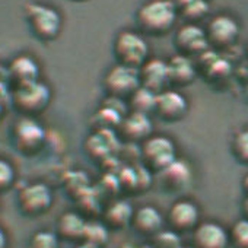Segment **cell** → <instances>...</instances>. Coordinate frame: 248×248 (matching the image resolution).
<instances>
[{"label": "cell", "mask_w": 248, "mask_h": 248, "mask_svg": "<svg viewBox=\"0 0 248 248\" xmlns=\"http://www.w3.org/2000/svg\"><path fill=\"white\" fill-rule=\"evenodd\" d=\"M183 16L188 21V24H196L203 19L209 12V5L206 0H187V2L178 9Z\"/></svg>", "instance_id": "obj_24"}, {"label": "cell", "mask_w": 248, "mask_h": 248, "mask_svg": "<svg viewBox=\"0 0 248 248\" xmlns=\"http://www.w3.org/2000/svg\"><path fill=\"white\" fill-rule=\"evenodd\" d=\"M73 2H85V0H73Z\"/></svg>", "instance_id": "obj_36"}, {"label": "cell", "mask_w": 248, "mask_h": 248, "mask_svg": "<svg viewBox=\"0 0 248 248\" xmlns=\"http://www.w3.org/2000/svg\"><path fill=\"white\" fill-rule=\"evenodd\" d=\"M75 248H101L98 245H93V244H89V242H85V241H80L75 245Z\"/></svg>", "instance_id": "obj_31"}, {"label": "cell", "mask_w": 248, "mask_h": 248, "mask_svg": "<svg viewBox=\"0 0 248 248\" xmlns=\"http://www.w3.org/2000/svg\"><path fill=\"white\" fill-rule=\"evenodd\" d=\"M135 209L127 200L112 202L102 213V223L112 231H120L132 223Z\"/></svg>", "instance_id": "obj_21"}, {"label": "cell", "mask_w": 248, "mask_h": 248, "mask_svg": "<svg viewBox=\"0 0 248 248\" xmlns=\"http://www.w3.org/2000/svg\"><path fill=\"white\" fill-rule=\"evenodd\" d=\"M167 64H168L170 88L172 89L187 88L197 78V69H196L194 60L190 57L177 54L170 62H167Z\"/></svg>", "instance_id": "obj_17"}, {"label": "cell", "mask_w": 248, "mask_h": 248, "mask_svg": "<svg viewBox=\"0 0 248 248\" xmlns=\"http://www.w3.org/2000/svg\"><path fill=\"white\" fill-rule=\"evenodd\" d=\"M139 79H140V86L154 93H159L168 89L170 80H168L167 62L161 59H149L139 69Z\"/></svg>", "instance_id": "obj_16"}, {"label": "cell", "mask_w": 248, "mask_h": 248, "mask_svg": "<svg viewBox=\"0 0 248 248\" xmlns=\"http://www.w3.org/2000/svg\"><path fill=\"white\" fill-rule=\"evenodd\" d=\"M158 175L161 177V184L164 190H167L168 193L184 191L193 181V171L190 165L178 158Z\"/></svg>", "instance_id": "obj_18"}, {"label": "cell", "mask_w": 248, "mask_h": 248, "mask_svg": "<svg viewBox=\"0 0 248 248\" xmlns=\"http://www.w3.org/2000/svg\"><path fill=\"white\" fill-rule=\"evenodd\" d=\"M178 12L170 0H149L136 14V21L140 28L148 35H165L168 34L175 21Z\"/></svg>", "instance_id": "obj_1"}, {"label": "cell", "mask_w": 248, "mask_h": 248, "mask_svg": "<svg viewBox=\"0 0 248 248\" xmlns=\"http://www.w3.org/2000/svg\"><path fill=\"white\" fill-rule=\"evenodd\" d=\"M9 76L15 80L16 86L40 80V66L31 56H18L11 62L8 69Z\"/></svg>", "instance_id": "obj_22"}, {"label": "cell", "mask_w": 248, "mask_h": 248, "mask_svg": "<svg viewBox=\"0 0 248 248\" xmlns=\"http://www.w3.org/2000/svg\"><path fill=\"white\" fill-rule=\"evenodd\" d=\"M191 248H228V231L216 222H200L191 232Z\"/></svg>", "instance_id": "obj_15"}, {"label": "cell", "mask_w": 248, "mask_h": 248, "mask_svg": "<svg viewBox=\"0 0 248 248\" xmlns=\"http://www.w3.org/2000/svg\"><path fill=\"white\" fill-rule=\"evenodd\" d=\"M12 140L18 152L25 156H32L38 154L46 143V129L35 117H22L12 129Z\"/></svg>", "instance_id": "obj_6"}, {"label": "cell", "mask_w": 248, "mask_h": 248, "mask_svg": "<svg viewBox=\"0 0 248 248\" xmlns=\"http://www.w3.org/2000/svg\"><path fill=\"white\" fill-rule=\"evenodd\" d=\"M25 16L37 38L51 41L60 34L62 16L54 8L43 3H28L25 6Z\"/></svg>", "instance_id": "obj_5"}, {"label": "cell", "mask_w": 248, "mask_h": 248, "mask_svg": "<svg viewBox=\"0 0 248 248\" xmlns=\"http://www.w3.org/2000/svg\"><path fill=\"white\" fill-rule=\"evenodd\" d=\"M164 217L155 206H142L135 210L130 226L142 236H156L162 231Z\"/></svg>", "instance_id": "obj_19"}, {"label": "cell", "mask_w": 248, "mask_h": 248, "mask_svg": "<svg viewBox=\"0 0 248 248\" xmlns=\"http://www.w3.org/2000/svg\"><path fill=\"white\" fill-rule=\"evenodd\" d=\"M204 32L210 50L222 51L236 43L239 37V25L228 15H217L207 24Z\"/></svg>", "instance_id": "obj_9"}, {"label": "cell", "mask_w": 248, "mask_h": 248, "mask_svg": "<svg viewBox=\"0 0 248 248\" xmlns=\"http://www.w3.org/2000/svg\"><path fill=\"white\" fill-rule=\"evenodd\" d=\"M245 53H247V59H248V44H247V48H245Z\"/></svg>", "instance_id": "obj_35"}, {"label": "cell", "mask_w": 248, "mask_h": 248, "mask_svg": "<svg viewBox=\"0 0 248 248\" xmlns=\"http://www.w3.org/2000/svg\"><path fill=\"white\" fill-rule=\"evenodd\" d=\"M30 248H60V239L56 232L38 231L31 236Z\"/></svg>", "instance_id": "obj_28"}, {"label": "cell", "mask_w": 248, "mask_h": 248, "mask_svg": "<svg viewBox=\"0 0 248 248\" xmlns=\"http://www.w3.org/2000/svg\"><path fill=\"white\" fill-rule=\"evenodd\" d=\"M154 112L164 123H178L188 112V101L178 89L168 88L156 93Z\"/></svg>", "instance_id": "obj_11"}, {"label": "cell", "mask_w": 248, "mask_h": 248, "mask_svg": "<svg viewBox=\"0 0 248 248\" xmlns=\"http://www.w3.org/2000/svg\"><path fill=\"white\" fill-rule=\"evenodd\" d=\"M228 236L231 247L248 248V220L244 217L236 220L228 231Z\"/></svg>", "instance_id": "obj_27"}, {"label": "cell", "mask_w": 248, "mask_h": 248, "mask_svg": "<svg viewBox=\"0 0 248 248\" xmlns=\"http://www.w3.org/2000/svg\"><path fill=\"white\" fill-rule=\"evenodd\" d=\"M53 206V191L46 183H31L18 193V207L28 217H38Z\"/></svg>", "instance_id": "obj_8"}, {"label": "cell", "mask_w": 248, "mask_h": 248, "mask_svg": "<svg viewBox=\"0 0 248 248\" xmlns=\"http://www.w3.org/2000/svg\"><path fill=\"white\" fill-rule=\"evenodd\" d=\"M177 159V148L172 139L162 135H152L140 143L142 165L152 174H161Z\"/></svg>", "instance_id": "obj_2"}, {"label": "cell", "mask_w": 248, "mask_h": 248, "mask_svg": "<svg viewBox=\"0 0 248 248\" xmlns=\"http://www.w3.org/2000/svg\"><path fill=\"white\" fill-rule=\"evenodd\" d=\"M167 223L170 226V231H172L177 235L193 232L200 223L199 206L187 199L175 202L168 210Z\"/></svg>", "instance_id": "obj_12"}, {"label": "cell", "mask_w": 248, "mask_h": 248, "mask_svg": "<svg viewBox=\"0 0 248 248\" xmlns=\"http://www.w3.org/2000/svg\"><path fill=\"white\" fill-rule=\"evenodd\" d=\"M16 171L11 161L0 158V193H5L15 184Z\"/></svg>", "instance_id": "obj_29"}, {"label": "cell", "mask_w": 248, "mask_h": 248, "mask_svg": "<svg viewBox=\"0 0 248 248\" xmlns=\"http://www.w3.org/2000/svg\"><path fill=\"white\" fill-rule=\"evenodd\" d=\"M197 76L200 75L209 85L217 86L226 83L232 76V64L217 54L215 50H207L194 62Z\"/></svg>", "instance_id": "obj_10"}, {"label": "cell", "mask_w": 248, "mask_h": 248, "mask_svg": "<svg viewBox=\"0 0 248 248\" xmlns=\"http://www.w3.org/2000/svg\"><path fill=\"white\" fill-rule=\"evenodd\" d=\"M245 95H247V98H248V83H247V86H245Z\"/></svg>", "instance_id": "obj_34"}, {"label": "cell", "mask_w": 248, "mask_h": 248, "mask_svg": "<svg viewBox=\"0 0 248 248\" xmlns=\"http://www.w3.org/2000/svg\"><path fill=\"white\" fill-rule=\"evenodd\" d=\"M152 121L149 115L140 114V112H127L121 120L120 126H118V133L120 136L133 143H143L149 136H152Z\"/></svg>", "instance_id": "obj_14"}, {"label": "cell", "mask_w": 248, "mask_h": 248, "mask_svg": "<svg viewBox=\"0 0 248 248\" xmlns=\"http://www.w3.org/2000/svg\"><path fill=\"white\" fill-rule=\"evenodd\" d=\"M155 98H156V93L140 86L129 98L127 105L133 112H140V114L149 115V112H154V109H155Z\"/></svg>", "instance_id": "obj_23"}, {"label": "cell", "mask_w": 248, "mask_h": 248, "mask_svg": "<svg viewBox=\"0 0 248 248\" xmlns=\"http://www.w3.org/2000/svg\"><path fill=\"white\" fill-rule=\"evenodd\" d=\"M174 44L181 56L186 57H199L204 51L210 50L206 32L203 28H200L197 24H187L181 27L174 38Z\"/></svg>", "instance_id": "obj_13"}, {"label": "cell", "mask_w": 248, "mask_h": 248, "mask_svg": "<svg viewBox=\"0 0 248 248\" xmlns=\"http://www.w3.org/2000/svg\"><path fill=\"white\" fill-rule=\"evenodd\" d=\"M51 101V89L41 80L19 85L12 95L14 107L22 117H35L46 111Z\"/></svg>", "instance_id": "obj_4"}, {"label": "cell", "mask_w": 248, "mask_h": 248, "mask_svg": "<svg viewBox=\"0 0 248 248\" xmlns=\"http://www.w3.org/2000/svg\"><path fill=\"white\" fill-rule=\"evenodd\" d=\"M86 222L83 216L78 212H66L63 213L56 225V233L59 239L67 242H80L83 239Z\"/></svg>", "instance_id": "obj_20"}, {"label": "cell", "mask_w": 248, "mask_h": 248, "mask_svg": "<svg viewBox=\"0 0 248 248\" xmlns=\"http://www.w3.org/2000/svg\"><path fill=\"white\" fill-rule=\"evenodd\" d=\"M104 88L109 98L129 101V98L140 88L139 69L115 64L104 78Z\"/></svg>", "instance_id": "obj_7"}, {"label": "cell", "mask_w": 248, "mask_h": 248, "mask_svg": "<svg viewBox=\"0 0 248 248\" xmlns=\"http://www.w3.org/2000/svg\"><path fill=\"white\" fill-rule=\"evenodd\" d=\"M231 152L236 162L248 167V129L238 132L231 143Z\"/></svg>", "instance_id": "obj_26"}, {"label": "cell", "mask_w": 248, "mask_h": 248, "mask_svg": "<svg viewBox=\"0 0 248 248\" xmlns=\"http://www.w3.org/2000/svg\"><path fill=\"white\" fill-rule=\"evenodd\" d=\"M108 231L109 229L102 222L89 220V222H86V228H85V233H83L82 241L98 245L102 248V245L108 241Z\"/></svg>", "instance_id": "obj_25"}, {"label": "cell", "mask_w": 248, "mask_h": 248, "mask_svg": "<svg viewBox=\"0 0 248 248\" xmlns=\"http://www.w3.org/2000/svg\"><path fill=\"white\" fill-rule=\"evenodd\" d=\"M112 53L117 64L140 69L149 60V46L146 40L135 31H121L114 41Z\"/></svg>", "instance_id": "obj_3"}, {"label": "cell", "mask_w": 248, "mask_h": 248, "mask_svg": "<svg viewBox=\"0 0 248 248\" xmlns=\"http://www.w3.org/2000/svg\"><path fill=\"white\" fill-rule=\"evenodd\" d=\"M242 215H244V219L248 220V197L244 199V203H242Z\"/></svg>", "instance_id": "obj_32"}, {"label": "cell", "mask_w": 248, "mask_h": 248, "mask_svg": "<svg viewBox=\"0 0 248 248\" xmlns=\"http://www.w3.org/2000/svg\"><path fill=\"white\" fill-rule=\"evenodd\" d=\"M0 248H8V236L2 228H0Z\"/></svg>", "instance_id": "obj_30"}, {"label": "cell", "mask_w": 248, "mask_h": 248, "mask_svg": "<svg viewBox=\"0 0 248 248\" xmlns=\"http://www.w3.org/2000/svg\"><path fill=\"white\" fill-rule=\"evenodd\" d=\"M242 190H244V193H245V197H248V174L242 178Z\"/></svg>", "instance_id": "obj_33"}]
</instances>
